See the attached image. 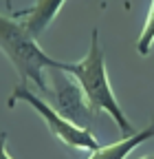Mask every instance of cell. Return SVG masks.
I'll list each match as a JSON object with an SVG mask.
<instances>
[{
  "label": "cell",
  "instance_id": "cell-3",
  "mask_svg": "<svg viewBox=\"0 0 154 159\" xmlns=\"http://www.w3.org/2000/svg\"><path fill=\"white\" fill-rule=\"evenodd\" d=\"M18 102H27V104L46 122L49 130H51L57 139H60L62 144H66L68 148H77V150H95V148H99V142L95 139V135L90 133V128L75 126L73 122L64 119L49 102H44V99L37 97L24 82H20V84L13 89V93H11V97H9L7 104H9V106H15Z\"/></svg>",
  "mask_w": 154,
  "mask_h": 159
},
{
  "label": "cell",
  "instance_id": "cell-1",
  "mask_svg": "<svg viewBox=\"0 0 154 159\" xmlns=\"http://www.w3.org/2000/svg\"><path fill=\"white\" fill-rule=\"evenodd\" d=\"M57 69H64L66 73H71L79 89L84 91V97L86 102L90 104V108L95 113H108L114 124L119 126V130L123 133V137L137 133L132 128V124L128 122V117L123 113V108L119 106L117 97H114L112 89H110V82H108V73H106V57H104V49L99 44V29H92L90 33V47H88V53L84 55V60L79 62H60Z\"/></svg>",
  "mask_w": 154,
  "mask_h": 159
},
{
  "label": "cell",
  "instance_id": "cell-6",
  "mask_svg": "<svg viewBox=\"0 0 154 159\" xmlns=\"http://www.w3.org/2000/svg\"><path fill=\"white\" fill-rule=\"evenodd\" d=\"M152 137H154V119L143 130H137V133H132V135L119 139V142H114V144L95 148L88 159H126L137 146H141L143 142H148V139H152Z\"/></svg>",
  "mask_w": 154,
  "mask_h": 159
},
{
  "label": "cell",
  "instance_id": "cell-2",
  "mask_svg": "<svg viewBox=\"0 0 154 159\" xmlns=\"http://www.w3.org/2000/svg\"><path fill=\"white\" fill-rule=\"evenodd\" d=\"M0 49L18 71L20 82H33L42 93L51 91L44 82V69L60 66V62L40 49L37 40L22 27L20 20L0 16Z\"/></svg>",
  "mask_w": 154,
  "mask_h": 159
},
{
  "label": "cell",
  "instance_id": "cell-4",
  "mask_svg": "<svg viewBox=\"0 0 154 159\" xmlns=\"http://www.w3.org/2000/svg\"><path fill=\"white\" fill-rule=\"evenodd\" d=\"M51 73V97H53V108L60 113L64 119L73 122L75 126H82V128H90L92 124V117H95V111L90 108V104L86 102L84 97V91L79 89L77 80L66 73L64 69H57V66H51L49 69Z\"/></svg>",
  "mask_w": 154,
  "mask_h": 159
},
{
  "label": "cell",
  "instance_id": "cell-8",
  "mask_svg": "<svg viewBox=\"0 0 154 159\" xmlns=\"http://www.w3.org/2000/svg\"><path fill=\"white\" fill-rule=\"evenodd\" d=\"M0 159H11L7 155V133L0 130Z\"/></svg>",
  "mask_w": 154,
  "mask_h": 159
},
{
  "label": "cell",
  "instance_id": "cell-7",
  "mask_svg": "<svg viewBox=\"0 0 154 159\" xmlns=\"http://www.w3.org/2000/svg\"><path fill=\"white\" fill-rule=\"evenodd\" d=\"M154 44V0L150 5V11H148V18H145V25H143V31L137 40V51L141 55H148L150 49Z\"/></svg>",
  "mask_w": 154,
  "mask_h": 159
},
{
  "label": "cell",
  "instance_id": "cell-5",
  "mask_svg": "<svg viewBox=\"0 0 154 159\" xmlns=\"http://www.w3.org/2000/svg\"><path fill=\"white\" fill-rule=\"evenodd\" d=\"M64 2H66V0H35V5L29 7V9H15V11H11V18L20 20L22 27L37 40L46 31V27L55 20V16L60 13V9H62Z\"/></svg>",
  "mask_w": 154,
  "mask_h": 159
}]
</instances>
